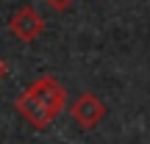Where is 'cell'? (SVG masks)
Returning <instances> with one entry per match:
<instances>
[{
	"instance_id": "5b68a950",
	"label": "cell",
	"mask_w": 150,
	"mask_h": 144,
	"mask_svg": "<svg viewBox=\"0 0 150 144\" xmlns=\"http://www.w3.org/2000/svg\"><path fill=\"white\" fill-rule=\"evenodd\" d=\"M45 3H47L53 11H67V8L75 3V0H45Z\"/></svg>"
},
{
	"instance_id": "3957f363",
	"label": "cell",
	"mask_w": 150,
	"mask_h": 144,
	"mask_svg": "<svg viewBox=\"0 0 150 144\" xmlns=\"http://www.w3.org/2000/svg\"><path fill=\"white\" fill-rule=\"evenodd\" d=\"M8 31H11L14 39L31 44V42H36V39L42 36L45 20L36 14V8H31V6H20V8L11 14V20H8Z\"/></svg>"
},
{
	"instance_id": "6da1fadb",
	"label": "cell",
	"mask_w": 150,
	"mask_h": 144,
	"mask_svg": "<svg viewBox=\"0 0 150 144\" xmlns=\"http://www.w3.org/2000/svg\"><path fill=\"white\" fill-rule=\"evenodd\" d=\"M106 114H108V105L95 91H81L78 100L70 105V117L75 119V125H78L81 130H95L97 125L106 119Z\"/></svg>"
},
{
	"instance_id": "7a4b0ae2",
	"label": "cell",
	"mask_w": 150,
	"mask_h": 144,
	"mask_svg": "<svg viewBox=\"0 0 150 144\" xmlns=\"http://www.w3.org/2000/svg\"><path fill=\"white\" fill-rule=\"evenodd\" d=\"M28 91H31V94L36 97L53 117H59V114L64 111V105H67V91H64V86H61L53 75H42V78H36L31 86H28Z\"/></svg>"
},
{
	"instance_id": "277c9868",
	"label": "cell",
	"mask_w": 150,
	"mask_h": 144,
	"mask_svg": "<svg viewBox=\"0 0 150 144\" xmlns=\"http://www.w3.org/2000/svg\"><path fill=\"white\" fill-rule=\"evenodd\" d=\"M14 108H17V114H20V117L25 119L31 128H36V130H47L50 125L56 122V117H53V114H50V111H47V108H45V105H42V103H39L28 89L14 100Z\"/></svg>"
},
{
	"instance_id": "8992f818",
	"label": "cell",
	"mask_w": 150,
	"mask_h": 144,
	"mask_svg": "<svg viewBox=\"0 0 150 144\" xmlns=\"http://www.w3.org/2000/svg\"><path fill=\"white\" fill-rule=\"evenodd\" d=\"M6 75H8V67H6V61H3V58H0V80H3V78H6Z\"/></svg>"
}]
</instances>
